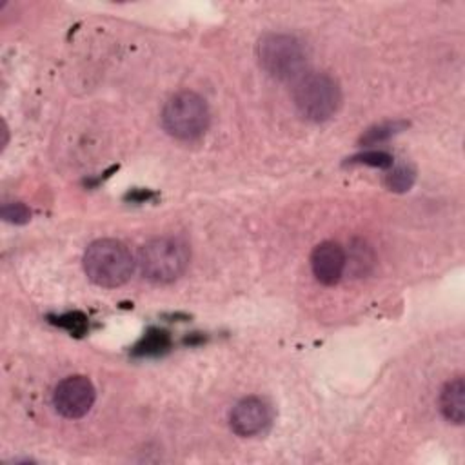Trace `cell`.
I'll return each mask as SVG.
<instances>
[{"label": "cell", "instance_id": "cell-1", "mask_svg": "<svg viewBox=\"0 0 465 465\" xmlns=\"http://www.w3.org/2000/svg\"><path fill=\"white\" fill-rule=\"evenodd\" d=\"M134 269L131 251L118 240L102 238L93 242L84 254V271L87 278L100 287L124 285Z\"/></svg>", "mask_w": 465, "mask_h": 465}, {"label": "cell", "instance_id": "cell-2", "mask_svg": "<svg viewBox=\"0 0 465 465\" xmlns=\"http://www.w3.org/2000/svg\"><path fill=\"white\" fill-rule=\"evenodd\" d=\"M189 245L178 236H158L149 240L138 254L142 274L154 283H171L189 265Z\"/></svg>", "mask_w": 465, "mask_h": 465}, {"label": "cell", "instance_id": "cell-3", "mask_svg": "<svg viewBox=\"0 0 465 465\" xmlns=\"http://www.w3.org/2000/svg\"><path fill=\"white\" fill-rule=\"evenodd\" d=\"M256 56L260 67L276 80H298L307 62L302 42L285 33H265L260 36Z\"/></svg>", "mask_w": 465, "mask_h": 465}, {"label": "cell", "instance_id": "cell-4", "mask_svg": "<svg viewBox=\"0 0 465 465\" xmlns=\"http://www.w3.org/2000/svg\"><path fill=\"white\" fill-rule=\"evenodd\" d=\"M292 100L298 113L311 122H325L341 104L338 82L327 73H305L296 80Z\"/></svg>", "mask_w": 465, "mask_h": 465}, {"label": "cell", "instance_id": "cell-5", "mask_svg": "<svg viewBox=\"0 0 465 465\" xmlns=\"http://www.w3.org/2000/svg\"><path fill=\"white\" fill-rule=\"evenodd\" d=\"M209 107L205 100L193 91L174 93L162 109L163 129L178 140H196L209 127Z\"/></svg>", "mask_w": 465, "mask_h": 465}, {"label": "cell", "instance_id": "cell-6", "mask_svg": "<svg viewBox=\"0 0 465 465\" xmlns=\"http://www.w3.org/2000/svg\"><path fill=\"white\" fill-rule=\"evenodd\" d=\"M93 403L94 387L85 376H67L54 387L53 405L64 418L78 420L91 411Z\"/></svg>", "mask_w": 465, "mask_h": 465}, {"label": "cell", "instance_id": "cell-7", "mask_svg": "<svg viewBox=\"0 0 465 465\" xmlns=\"http://www.w3.org/2000/svg\"><path fill=\"white\" fill-rule=\"evenodd\" d=\"M271 407L258 396H247L240 400L231 411V429L242 438L256 436L263 432L271 423Z\"/></svg>", "mask_w": 465, "mask_h": 465}, {"label": "cell", "instance_id": "cell-8", "mask_svg": "<svg viewBox=\"0 0 465 465\" xmlns=\"http://www.w3.org/2000/svg\"><path fill=\"white\" fill-rule=\"evenodd\" d=\"M311 269L314 278L323 285L340 282L345 269V252L336 242H322L311 254Z\"/></svg>", "mask_w": 465, "mask_h": 465}, {"label": "cell", "instance_id": "cell-9", "mask_svg": "<svg viewBox=\"0 0 465 465\" xmlns=\"http://www.w3.org/2000/svg\"><path fill=\"white\" fill-rule=\"evenodd\" d=\"M440 411L445 420L461 425L465 420V381L461 376L449 380L440 392Z\"/></svg>", "mask_w": 465, "mask_h": 465}, {"label": "cell", "instance_id": "cell-10", "mask_svg": "<svg viewBox=\"0 0 465 465\" xmlns=\"http://www.w3.org/2000/svg\"><path fill=\"white\" fill-rule=\"evenodd\" d=\"M414 169L411 165H396L392 167V171L385 176V185L391 189V191H396V193H405L412 187L414 183Z\"/></svg>", "mask_w": 465, "mask_h": 465}, {"label": "cell", "instance_id": "cell-11", "mask_svg": "<svg viewBox=\"0 0 465 465\" xmlns=\"http://www.w3.org/2000/svg\"><path fill=\"white\" fill-rule=\"evenodd\" d=\"M167 347H169V336H167V332L158 331V329H151V331L142 338V341L138 343L136 354H145V356L160 354V352H163Z\"/></svg>", "mask_w": 465, "mask_h": 465}, {"label": "cell", "instance_id": "cell-12", "mask_svg": "<svg viewBox=\"0 0 465 465\" xmlns=\"http://www.w3.org/2000/svg\"><path fill=\"white\" fill-rule=\"evenodd\" d=\"M403 127H405L403 122H387V124L374 125V127L367 129V133L361 136V143H365V145L380 143V142H383V140H389L392 134H396V133L401 131Z\"/></svg>", "mask_w": 465, "mask_h": 465}, {"label": "cell", "instance_id": "cell-13", "mask_svg": "<svg viewBox=\"0 0 465 465\" xmlns=\"http://www.w3.org/2000/svg\"><path fill=\"white\" fill-rule=\"evenodd\" d=\"M349 162L351 163H365V165H371V167L385 169V167L392 165V156L383 153V151H367V153H360V154L352 156Z\"/></svg>", "mask_w": 465, "mask_h": 465}, {"label": "cell", "instance_id": "cell-14", "mask_svg": "<svg viewBox=\"0 0 465 465\" xmlns=\"http://www.w3.org/2000/svg\"><path fill=\"white\" fill-rule=\"evenodd\" d=\"M2 218L9 223H27L31 220V211L20 203V202H11V203H4L2 205V211H0Z\"/></svg>", "mask_w": 465, "mask_h": 465}, {"label": "cell", "instance_id": "cell-15", "mask_svg": "<svg viewBox=\"0 0 465 465\" xmlns=\"http://www.w3.org/2000/svg\"><path fill=\"white\" fill-rule=\"evenodd\" d=\"M54 323L64 327L67 332H71L74 336L84 334L85 329H87V318L82 312H67L64 316H58L54 320Z\"/></svg>", "mask_w": 465, "mask_h": 465}]
</instances>
